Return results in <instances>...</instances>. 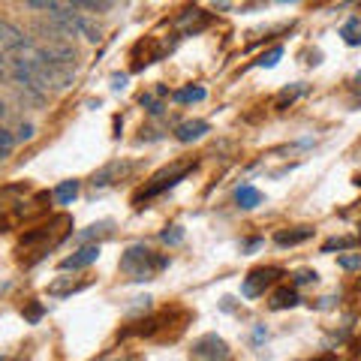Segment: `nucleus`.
Wrapping results in <instances>:
<instances>
[{
    "label": "nucleus",
    "instance_id": "39448f33",
    "mask_svg": "<svg viewBox=\"0 0 361 361\" xmlns=\"http://www.w3.org/2000/svg\"><path fill=\"white\" fill-rule=\"evenodd\" d=\"M97 259H99V247H97V244H87V247H82L78 253L66 256L63 262H61V268H63V271H78V268H87L90 262H97Z\"/></svg>",
    "mask_w": 361,
    "mask_h": 361
},
{
    "label": "nucleus",
    "instance_id": "a211bd4d",
    "mask_svg": "<svg viewBox=\"0 0 361 361\" xmlns=\"http://www.w3.org/2000/svg\"><path fill=\"white\" fill-rule=\"evenodd\" d=\"M163 241L166 244H180L184 241V229H180V226H172V232H163Z\"/></svg>",
    "mask_w": 361,
    "mask_h": 361
},
{
    "label": "nucleus",
    "instance_id": "dca6fc26",
    "mask_svg": "<svg viewBox=\"0 0 361 361\" xmlns=\"http://www.w3.org/2000/svg\"><path fill=\"white\" fill-rule=\"evenodd\" d=\"M33 139V123L30 121H21L18 130H16V142H30Z\"/></svg>",
    "mask_w": 361,
    "mask_h": 361
},
{
    "label": "nucleus",
    "instance_id": "20e7f679",
    "mask_svg": "<svg viewBox=\"0 0 361 361\" xmlns=\"http://www.w3.org/2000/svg\"><path fill=\"white\" fill-rule=\"evenodd\" d=\"M274 277H277V271H274V268H262V271H253V274L244 280L241 292H244L247 298H256L259 292H262V289H265V286H268V283H271V280H274Z\"/></svg>",
    "mask_w": 361,
    "mask_h": 361
},
{
    "label": "nucleus",
    "instance_id": "423d86ee",
    "mask_svg": "<svg viewBox=\"0 0 361 361\" xmlns=\"http://www.w3.org/2000/svg\"><path fill=\"white\" fill-rule=\"evenodd\" d=\"M205 133H208V123H205V121H184V123H180V127L175 130L178 142H196V139H202Z\"/></svg>",
    "mask_w": 361,
    "mask_h": 361
},
{
    "label": "nucleus",
    "instance_id": "2eb2a0df",
    "mask_svg": "<svg viewBox=\"0 0 361 361\" xmlns=\"http://www.w3.org/2000/svg\"><path fill=\"white\" fill-rule=\"evenodd\" d=\"M337 262H341V268H346V271H355V268H361V253H343Z\"/></svg>",
    "mask_w": 361,
    "mask_h": 361
},
{
    "label": "nucleus",
    "instance_id": "6e6552de",
    "mask_svg": "<svg viewBox=\"0 0 361 361\" xmlns=\"http://www.w3.org/2000/svg\"><path fill=\"white\" fill-rule=\"evenodd\" d=\"M235 199H238L241 208H256L259 202H262V196H259V190L253 187H238V193H235Z\"/></svg>",
    "mask_w": 361,
    "mask_h": 361
},
{
    "label": "nucleus",
    "instance_id": "7ed1b4c3",
    "mask_svg": "<svg viewBox=\"0 0 361 361\" xmlns=\"http://www.w3.org/2000/svg\"><path fill=\"white\" fill-rule=\"evenodd\" d=\"M226 355H229V346H226L217 334L202 337V341H196V346H193L196 361H223Z\"/></svg>",
    "mask_w": 361,
    "mask_h": 361
},
{
    "label": "nucleus",
    "instance_id": "4468645a",
    "mask_svg": "<svg viewBox=\"0 0 361 361\" xmlns=\"http://www.w3.org/2000/svg\"><path fill=\"white\" fill-rule=\"evenodd\" d=\"M343 39H346V45H358V42H361V27H358V21H349V25L343 27Z\"/></svg>",
    "mask_w": 361,
    "mask_h": 361
},
{
    "label": "nucleus",
    "instance_id": "0eeeda50",
    "mask_svg": "<svg viewBox=\"0 0 361 361\" xmlns=\"http://www.w3.org/2000/svg\"><path fill=\"white\" fill-rule=\"evenodd\" d=\"M75 196H78V180H63V184L54 190V199H58L61 205H73Z\"/></svg>",
    "mask_w": 361,
    "mask_h": 361
},
{
    "label": "nucleus",
    "instance_id": "412c9836",
    "mask_svg": "<svg viewBox=\"0 0 361 361\" xmlns=\"http://www.w3.org/2000/svg\"><path fill=\"white\" fill-rule=\"evenodd\" d=\"M313 280H316L313 271H298L295 274V283H313Z\"/></svg>",
    "mask_w": 361,
    "mask_h": 361
},
{
    "label": "nucleus",
    "instance_id": "aec40b11",
    "mask_svg": "<svg viewBox=\"0 0 361 361\" xmlns=\"http://www.w3.org/2000/svg\"><path fill=\"white\" fill-rule=\"evenodd\" d=\"M4 78H9V54L0 51V82H4Z\"/></svg>",
    "mask_w": 361,
    "mask_h": 361
},
{
    "label": "nucleus",
    "instance_id": "f8f14e48",
    "mask_svg": "<svg viewBox=\"0 0 361 361\" xmlns=\"http://www.w3.org/2000/svg\"><path fill=\"white\" fill-rule=\"evenodd\" d=\"M199 99H205V90H202V87L175 90V103H199Z\"/></svg>",
    "mask_w": 361,
    "mask_h": 361
},
{
    "label": "nucleus",
    "instance_id": "393cba45",
    "mask_svg": "<svg viewBox=\"0 0 361 361\" xmlns=\"http://www.w3.org/2000/svg\"><path fill=\"white\" fill-rule=\"evenodd\" d=\"M322 361H329V358H322Z\"/></svg>",
    "mask_w": 361,
    "mask_h": 361
},
{
    "label": "nucleus",
    "instance_id": "5701e85b",
    "mask_svg": "<svg viewBox=\"0 0 361 361\" xmlns=\"http://www.w3.org/2000/svg\"><path fill=\"white\" fill-rule=\"evenodd\" d=\"M6 289H9V280H0V295H4Z\"/></svg>",
    "mask_w": 361,
    "mask_h": 361
},
{
    "label": "nucleus",
    "instance_id": "4be33fe9",
    "mask_svg": "<svg viewBox=\"0 0 361 361\" xmlns=\"http://www.w3.org/2000/svg\"><path fill=\"white\" fill-rule=\"evenodd\" d=\"M39 313H42V307H30L27 310V319H39Z\"/></svg>",
    "mask_w": 361,
    "mask_h": 361
},
{
    "label": "nucleus",
    "instance_id": "9b49d317",
    "mask_svg": "<svg viewBox=\"0 0 361 361\" xmlns=\"http://www.w3.org/2000/svg\"><path fill=\"white\" fill-rule=\"evenodd\" d=\"M78 37H85L87 42H97V39H99V30H97V25H94L90 18L78 16Z\"/></svg>",
    "mask_w": 361,
    "mask_h": 361
},
{
    "label": "nucleus",
    "instance_id": "f03ea898",
    "mask_svg": "<svg viewBox=\"0 0 361 361\" xmlns=\"http://www.w3.org/2000/svg\"><path fill=\"white\" fill-rule=\"evenodd\" d=\"M42 58L51 66H66V70H75V49L70 42H42L39 45Z\"/></svg>",
    "mask_w": 361,
    "mask_h": 361
},
{
    "label": "nucleus",
    "instance_id": "6ab92c4d",
    "mask_svg": "<svg viewBox=\"0 0 361 361\" xmlns=\"http://www.w3.org/2000/svg\"><path fill=\"white\" fill-rule=\"evenodd\" d=\"M142 106L148 109L151 115H160V111H163V103H157V99H154V94H145V97H142Z\"/></svg>",
    "mask_w": 361,
    "mask_h": 361
},
{
    "label": "nucleus",
    "instance_id": "b1692460",
    "mask_svg": "<svg viewBox=\"0 0 361 361\" xmlns=\"http://www.w3.org/2000/svg\"><path fill=\"white\" fill-rule=\"evenodd\" d=\"M4 115H6V106H4V103H0V121H4Z\"/></svg>",
    "mask_w": 361,
    "mask_h": 361
},
{
    "label": "nucleus",
    "instance_id": "9d476101",
    "mask_svg": "<svg viewBox=\"0 0 361 361\" xmlns=\"http://www.w3.org/2000/svg\"><path fill=\"white\" fill-rule=\"evenodd\" d=\"M16 151V133H9L0 127V160H6V157H13Z\"/></svg>",
    "mask_w": 361,
    "mask_h": 361
},
{
    "label": "nucleus",
    "instance_id": "1a4fd4ad",
    "mask_svg": "<svg viewBox=\"0 0 361 361\" xmlns=\"http://www.w3.org/2000/svg\"><path fill=\"white\" fill-rule=\"evenodd\" d=\"M310 238V229H295V232H277V244L280 247H286V244H301V241H307Z\"/></svg>",
    "mask_w": 361,
    "mask_h": 361
},
{
    "label": "nucleus",
    "instance_id": "ddd939ff",
    "mask_svg": "<svg viewBox=\"0 0 361 361\" xmlns=\"http://www.w3.org/2000/svg\"><path fill=\"white\" fill-rule=\"evenodd\" d=\"M295 301H298V295H295L292 289H280L277 295H274V301H271V307H274V310H283V307H292Z\"/></svg>",
    "mask_w": 361,
    "mask_h": 361
},
{
    "label": "nucleus",
    "instance_id": "f3484780",
    "mask_svg": "<svg viewBox=\"0 0 361 361\" xmlns=\"http://www.w3.org/2000/svg\"><path fill=\"white\" fill-rule=\"evenodd\" d=\"M283 58V49H274V51H268L262 54V61H259V66H265V70H271V66H277V61Z\"/></svg>",
    "mask_w": 361,
    "mask_h": 361
},
{
    "label": "nucleus",
    "instance_id": "f257e3e1",
    "mask_svg": "<svg viewBox=\"0 0 361 361\" xmlns=\"http://www.w3.org/2000/svg\"><path fill=\"white\" fill-rule=\"evenodd\" d=\"M30 45H33V42H30L16 25H9V21H0V51H4V54H9V58H13V54L27 51Z\"/></svg>",
    "mask_w": 361,
    "mask_h": 361
}]
</instances>
